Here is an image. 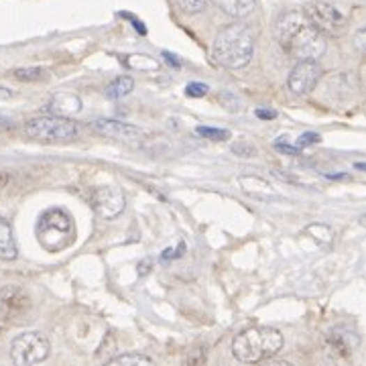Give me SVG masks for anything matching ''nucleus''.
<instances>
[{"label": "nucleus", "mask_w": 366, "mask_h": 366, "mask_svg": "<svg viewBox=\"0 0 366 366\" xmlns=\"http://www.w3.org/2000/svg\"><path fill=\"white\" fill-rule=\"evenodd\" d=\"M49 342L39 332H26L17 336L10 344V358L19 366H31L43 363L49 356Z\"/></svg>", "instance_id": "obj_5"}, {"label": "nucleus", "mask_w": 366, "mask_h": 366, "mask_svg": "<svg viewBox=\"0 0 366 366\" xmlns=\"http://www.w3.org/2000/svg\"><path fill=\"white\" fill-rule=\"evenodd\" d=\"M13 96V92L10 90H6V88H0V98L2 100H6V98H10Z\"/></svg>", "instance_id": "obj_32"}, {"label": "nucleus", "mask_w": 366, "mask_h": 366, "mask_svg": "<svg viewBox=\"0 0 366 366\" xmlns=\"http://www.w3.org/2000/svg\"><path fill=\"white\" fill-rule=\"evenodd\" d=\"M6 183H8V175L6 173H0V192L6 188Z\"/></svg>", "instance_id": "obj_31"}, {"label": "nucleus", "mask_w": 366, "mask_h": 366, "mask_svg": "<svg viewBox=\"0 0 366 366\" xmlns=\"http://www.w3.org/2000/svg\"><path fill=\"white\" fill-rule=\"evenodd\" d=\"M319 77H321V70H319L317 61H314V59H303L289 73L287 86H289V90H291L293 94H310L317 86Z\"/></svg>", "instance_id": "obj_8"}, {"label": "nucleus", "mask_w": 366, "mask_h": 366, "mask_svg": "<svg viewBox=\"0 0 366 366\" xmlns=\"http://www.w3.org/2000/svg\"><path fill=\"white\" fill-rule=\"evenodd\" d=\"M57 234V238H66L70 243L72 238V218L63 212V210H49L43 214V218L39 222V238L41 243H45L49 236Z\"/></svg>", "instance_id": "obj_10"}, {"label": "nucleus", "mask_w": 366, "mask_h": 366, "mask_svg": "<svg viewBox=\"0 0 366 366\" xmlns=\"http://www.w3.org/2000/svg\"><path fill=\"white\" fill-rule=\"evenodd\" d=\"M132 88H135L132 77L121 75V77H116V79L106 88V96L110 98V100H121V98L128 96V94L132 92Z\"/></svg>", "instance_id": "obj_17"}, {"label": "nucleus", "mask_w": 366, "mask_h": 366, "mask_svg": "<svg viewBox=\"0 0 366 366\" xmlns=\"http://www.w3.org/2000/svg\"><path fill=\"white\" fill-rule=\"evenodd\" d=\"M307 232H310V234H316L314 238L321 241V243H330V241H332V230H330L328 226H323V224H314V226H310Z\"/></svg>", "instance_id": "obj_22"}, {"label": "nucleus", "mask_w": 366, "mask_h": 366, "mask_svg": "<svg viewBox=\"0 0 366 366\" xmlns=\"http://www.w3.org/2000/svg\"><path fill=\"white\" fill-rule=\"evenodd\" d=\"M275 37L281 49L289 53L297 61L314 59L317 61L326 53V37L321 31H317L312 21L305 17V13L291 10L279 17L275 24Z\"/></svg>", "instance_id": "obj_1"}, {"label": "nucleus", "mask_w": 366, "mask_h": 366, "mask_svg": "<svg viewBox=\"0 0 366 366\" xmlns=\"http://www.w3.org/2000/svg\"><path fill=\"white\" fill-rule=\"evenodd\" d=\"M163 57L167 59V63H171V66H175V68H179V66H181V63H179L177 59H175V55H171V53H163Z\"/></svg>", "instance_id": "obj_30"}, {"label": "nucleus", "mask_w": 366, "mask_h": 366, "mask_svg": "<svg viewBox=\"0 0 366 366\" xmlns=\"http://www.w3.org/2000/svg\"><path fill=\"white\" fill-rule=\"evenodd\" d=\"M175 4L183 10V13H190V15H197L201 10H206L208 6V0H175Z\"/></svg>", "instance_id": "obj_21"}, {"label": "nucleus", "mask_w": 366, "mask_h": 366, "mask_svg": "<svg viewBox=\"0 0 366 366\" xmlns=\"http://www.w3.org/2000/svg\"><path fill=\"white\" fill-rule=\"evenodd\" d=\"M238 183H241L244 194L252 195V197H259V199H277L279 197V194L275 192V188L268 183L267 179H261V177H241Z\"/></svg>", "instance_id": "obj_13"}, {"label": "nucleus", "mask_w": 366, "mask_h": 366, "mask_svg": "<svg viewBox=\"0 0 366 366\" xmlns=\"http://www.w3.org/2000/svg\"><path fill=\"white\" fill-rule=\"evenodd\" d=\"M305 17L312 21L317 31L321 33H338L342 26L346 24V17L340 13L338 6L330 4L328 0H314L305 8Z\"/></svg>", "instance_id": "obj_6"}, {"label": "nucleus", "mask_w": 366, "mask_h": 366, "mask_svg": "<svg viewBox=\"0 0 366 366\" xmlns=\"http://www.w3.org/2000/svg\"><path fill=\"white\" fill-rule=\"evenodd\" d=\"M208 90H210V88H208L206 84H199V82H192V84H188V86H185V94L192 98L206 96V94H208Z\"/></svg>", "instance_id": "obj_23"}, {"label": "nucleus", "mask_w": 366, "mask_h": 366, "mask_svg": "<svg viewBox=\"0 0 366 366\" xmlns=\"http://www.w3.org/2000/svg\"><path fill=\"white\" fill-rule=\"evenodd\" d=\"M110 365H153V360L148 356H143V354H122V356L112 358Z\"/></svg>", "instance_id": "obj_19"}, {"label": "nucleus", "mask_w": 366, "mask_h": 366, "mask_svg": "<svg viewBox=\"0 0 366 366\" xmlns=\"http://www.w3.org/2000/svg\"><path fill=\"white\" fill-rule=\"evenodd\" d=\"M319 135L317 132H303L299 139H297V146L299 148H303V146H307V145H316V143H319Z\"/></svg>", "instance_id": "obj_25"}, {"label": "nucleus", "mask_w": 366, "mask_h": 366, "mask_svg": "<svg viewBox=\"0 0 366 366\" xmlns=\"http://www.w3.org/2000/svg\"><path fill=\"white\" fill-rule=\"evenodd\" d=\"M92 128L108 137V139H116L121 143H126V145H141L143 143V137L145 132L139 128V126H132L128 122H119V121H96L92 124Z\"/></svg>", "instance_id": "obj_9"}, {"label": "nucleus", "mask_w": 366, "mask_h": 366, "mask_svg": "<svg viewBox=\"0 0 366 366\" xmlns=\"http://www.w3.org/2000/svg\"><path fill=\"white\" fill-rule=\"evenodd\" d=\"M195 132L204 139H210V141H228L230 139V132L228 130H220V128H210V126H197Z\"/></svg>", "instance_id": "obj_20"}, {"label": "nucleus", "mask_w": 366, "mask_h": 366, "mask_svg": "<svg viewBox=\"0 0 366 366\" xmlns=\"http://www.w3.org/2000/svg\"><path fill=\"white\" fill-rule=\"evenodd\" d=\"M26 137L35 141H45V143H55V141H72L77 137V126L66 116L49 114V116H37L24 124Z\"/></svg>", "instance_id": "obj_4"}, {"label": "nucleus", "mask_w": 366, "mask_h": 366, "mask_svg": "<svg viewBox=\"0 0 366 366\" xmlns=\"http://www.w3.org/2000/svg\"><path fill=\"white\" fill-rule=\"evenodd\" d=\"M220 100L228 104V106H226L228 110H241V102H238V98L234 96V94H230V92H224V94L220 96Z\"/></svg>", "instance_id": "obj_26"}, {"label": "nucleus", "mask_w": 366, "mask_h": 366, "mask_svg": "<svg viewBox=\"0 0 366 366\" xmlns=\"http://www.w3.org/2000/svg\"><path fill=\"white\" fill-rule=\"evenodd\" d=\"M214 2L218 4L226 15L236 17V19L248 15L254 8V0H214Z\"/></svg>", "instance_id": "obj_15"}, {"label": "nucleus", "mask_w": 366, "mask_h": 366, "mask_svg": "<svg viewBox=\"0 0 366 366\" xmlns=\"http://www.w3.org/2000/svg\"><path fill=\"white\" fill-rule=\"evenodd\" d=\"M257 116L263 121H273V119H277V112L275 110H257Z\"/></svg>", "instance_id": "obj_29"}, {"label": "nucleus", "mask_w": 366, "mask_h": 366, "mask_svg": "<svg viewBox=\"0 0 366 366\" xmlns=\"http://www.w3.org/2000/svg\"><path fill=\"white\" fill-rule=\"evenodd\" d=\"M17 254H19V248L15 243L13 228H10L8 222L0 220V259L13 261V259H17Z\"/></svg>", "instance_id": "obj_14"}, {"label": "nucleus", "mask_w": 366, "mask_h": 366, "mask_svg": "<svg viewBox=\"0 0 366 366\" xmlns=\"http://www.w3.org/2000/svg\"><path fill=\"white\" fill-rule=\"evenodd\" d=\"M254 55V41L248 29L243 24H230L224 31H220L214 45L212 57L222 68L228 70H241L250 63Z\"/></svg>", "instance_id": "obj_2"}, {"label": "nucleus", "mask_w": 366, "mask_h": 366, "mask_svg": "<svg viewBox=\"0 0 366 366\" xmlns=\"http://www.w3.org/2000/svg\"><path fill=\"white\" fill-rule=\"evenodd\" d=\"M277 151H281V153H289V155H299V146H289V145H283V143H277Z\"/></svg>", "instance_id": "obj_27"}, {"label": "nucleus", "mask_w": 366, "mask_h": 366, "mask_svg": "<svg viewBox=\"0 0 366 366\" xmlns=\"http://www.w3.org/2000/svg\"><path fill=\"white\" fill-rule=\"evenodd\" d=\"M354 45L358 51H363V47H365V29H358V33L354 37Z\"/></svg>", "instance_id": "obj_28"}, {"label": "nucleus", "mask_w": 366, "mask_h": 366, "mask_svg": "<svg viewBox=\"0 0 366 366\" xmlns=\"http://www.w3.org/2000/svg\"><path fill=\"white\" fill-rule=\"evenodd\" d=\"M47 108L49 112H53V114H57V116H66V119H70V116L77 114V112L82 110V100L75 96V94L61 92V94L51 98Z\"/></svg>", "instance_id": "obj_12"}, {"label": "nucleus", "mask_w": 366, "mask_h": 366, "mask_svg": "<svg viewBox=\"0 0 366 366\" xmlns=\"http://www.w3.org/2000/svg\"><path fill=\"white\" fill-rule=\"evenodd\" d=\"M283 348V336L275 328H248L232 342V354L244 365L273 358Z\"/></svg>", "instance_id": "obj_3"}, {"label": "nucleus", "mask_w": 366, "mask_h": 366, "mask_svg": "<svg viewBox=\"0 0 366 366\" xmlns=\"http://www.w3.org/2000/svg\"><path fill=\"white\" fill-rule=\"evenodd\" d=\"M90 204H92L94 212H96L100 218L112 220L116 218L122 210H124L126 199H124V194H122L119 188H114V185H102V188H96L92 192Z\"/></svg>", "instance_id": "obj_7"}, {"label": "nucleus", "mask_w": 366, "mask_h": 366, "mask_svg": "<svg viewBox=\"0 0 366 366\" xmlns=\"http://www.w3.org/2000/svg\"><path fill=\"white\" fill-rule=\"evenodd\" d=\"M31 307V299L21 287H4L0 291V314L10 319V317L23 316L24 312Z\"/></svg>", "instance_id": "obj_11"}, {"label": "nucleus", "mask_w": 366, "mask_h": 366, "mask_svg": "<svg viewBox=\"0 0 366 366\" xmlns=\"http://www.w3.org/2000/svg\"><path fill=\"white\" fill-rule=\"evenodd\" d=\"M13 75L19 82H37V79L45 77V70H41V68H21V70H15Z\"/></svg>", "instance_id": "obj_18"}, {"label": "nucleus", "mask_w": 366, "mask_h": 366, "mask_svg": "<svg viewBox=\"0 0 366 366\" xmlns=\"http://www.w3.org/2000/svg\"><path fill=\"white\" fill-rule=\"evenodd\" d=\"M124 66H128L130 70H139V72H157L161 68L159 59L151 55H128L124 59Z\"/></svg>", "instance_id": "obj_16"}, {"label": "nucleus", "mask_w": 366, "mask_h": 366, "mask_svg": "<svg viewBox=\"0 0 366 366\" xmlns=\"http://www.w3.org/2000/svg\"><path fill=\"white\" fill-rule=\"evenodd\" d=\"M232 151H234L238 157H254V155H257V148L252 145H248L246 141H238L236 145H232Z\"/></svg>", "instance_id": "obj_24"}]
</instances>
